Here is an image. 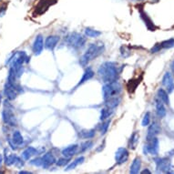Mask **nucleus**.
I'll list each match as a JSON object with an SVG mask.
<instances>
[{
    "label": "nucleus",
    "instance_id": "f257e3e1",
    "mask_svg": "<svg viewBox=\"0 0 174 174\" xmlns=\"http://www.w3.org/2000/svg\"><path fill=\"white\" fill-rule=\"evenodd\" d=\"M98 74L106 83L117 81L118 79V68L112 62H105L100 65L98 70Z\"/></svg>",
    "mask_w": 174,
    "mask_h": 174
},
{
    "label": "nucleus",
    "instance_id": "f03ea898",
    "mask_svg": "<svg viewBox=\"0 0 174 174\" xmlns=\"http://www.w3.org/2000/svg\"><path fill=\"white\" fill-rule=\"evenodd\" d=\"M105 50V46L101 42L93 43L88 47L84 55L80 59V64L82 67H86L91 60L98 58L99 55H101Z\"/></svg>",
    "mask_w": 174,
    "mask_h": 174
},
{
    "label": "nucleus",
    "instance_id": "7ed1b4c3",
    "mask_svg": "<svg viewBox=\"0 0 174 174\" xmlns=\"http://www.w3.org/2000/svg\"><path fill=\"white\" fill-rule=\"evenodd\" d=\"M122 90L121 85L118 81L109 82L106 83L102 88V93H103V99L104 100H108L113 98L118 97Z\"/></svg>",
    "mask_w": 174,
    "mask_h": 174
},
{
    "label": "nucleus",
    "instance_id": "20e7f679",
    "mask_svg": "<svg viewBox=\"0 0 174 174\" xmlns=\"http://www.w3.org/2000/svg\"><path fill=\"white\" fill-rule=\"evenodd\" d=\"M66 42L70 47L75 48V49H79V48L83 47L84 45L86 44V38L79 33L73 32V33H70V35L67 36Z\"/></svg>",
    "mask_w": 174,
    "mask_h": 174
},
{
    "label": "nucleus",
    "instance_id": "39448f33",
    "mask_svg": "<svg viewBox=\"0 0 174 174\" xmlns=\"http://www.w3.org/2000/svg\"><path fill=\"white\" fill-rule=\"evenodd\" d=\"M159 151V140L156 137L148 138L147 144L144 146V152L151 155H157Z\"/></svg>",
    "mask_w": 174,
    "mask_h": 174
},
{
    "label": "nucleus",
    "instance_id": "423d86ee",
    "mask_svg": "<svg viewBox=\"0 0 174 174\" xmlns=\"http://www.w3.org/2000/svg\"><path fill=\"white\" fill-rule=\"evenodd\" d=\"M19 88L16 85V84H13L11 82L7 81L5 85V89H4V93H5V96L7 97V99L9 100H13L17 98V93L19 91Z\"/></svg>",
    "mask_w": 174,
    "mask_h": 174
},
{
    "label": "nucleus",
    "instance_id": "0eeeda50",
    "mask_svg": "<svg viewBox=\"0 0 174 174\" xmlns=\"http://www.w3.org/2000/svg\"><path fill=\"white\" fill-rule=\"evenodd\" d=\"M2 118H3V120L6 124L12 126V127H15L17 126V118L16 116L14 114V112L12 111V109H10L9 108L7 109H4V110L2 111Z\"/></svg>",
    "mask_w": 174,
    "mask_h": 174
},
{
    "label": "nucleus",
    "instance_id": "6e6552de",
    "mask_svg": "<svg viewBox=\"0 0 174 174\" xmlns=\"http://www.w3.org/2000/svg\"><path fill=\"white\" fill-rule=\"evenodd\" d=\"M156 163V167L157 170L159 172H162L165 173H171V170H172V165L171 162L169 159L166 158H159L155 160Z\"/></svg>",
    "mask_w": 174,
    "mask_h": 174
},
{
    "label": "nucleus",
    "instance_id": "1a4fd4ad",
    "mask_svg": "<svg viewBox=\"0 0 174 174\" xmlns=\"http://www.w3.org/2000/svg\"><path fill=\"white\" fill-rule=\"evenodd\" d=\"M5 163L7 166L15 165L17 167H22L24 165L22 160L15 154H9V155L6 154L5 155Z\"/></svg>",
    "mask_w": 174,
    "mask_h": 174
},
{
    "label": "nucleus",
    "instance_id": "9d476101",
    "mask_svg": "<svg viewBox=\"0 0 174 174\" xmlns=\"http://www.w3.org/2000/svg\"><path fill=\"white\" fill-rule=\"evenodd\" d=\"M128 159V151L127 149L125 148H119L118 151H116L115 154V160H116L117 164L120 165L125 163Z\"/></svg>",
    "mask_w": 174,
    "mask_h": 174
},
{
    "label": "nucleus",
    "instance_id": "9b49d317",
    "mask_svg": "<svg viewBox=\"0 0 174 174\" xmlns=\"http://www.w3.org/2000/svg\"><path fill=\"white\" fill-rule=\"evenodd\" d=\"M162 85L167 89L168 93H172L174 90V81L171 73L166 72L162 78Z\"/></svg>",
    "mask_w": 174,
    "mask_h": 174
},
{
    "label": "nucleus",
    "instance_id": "f8f14e48",
    "mask_svg": "<svg viewBox=\"0 0 174 174\" xmlns=\"http://www.w3.org/2000/svg\"><path fill=\"white\" fill-rule=\"evenodd\" d=\"M44 48V39L41 35L36 36L35 41L33 43V52L35 55H40Z\"/></svg>",
    "mask_w": 174,
    "mask_h": 174
},
{
    "label": "nucleus",
    "instance_id": "ddd939ff",
    "mask_svg": "<svg viewBox=\"0 0 174 174\" xmlns=\"http://www.w3.org/2000/svg\"><path fill=\"white\" fill-rule=\"evenodd\" d=\"M58 41H59V36H48L46 38L45 41V47L49 49V50H53L57 45H58Z\"/></svg>",
    "mask_w": 174,
    "mask_h": 174
},
{
    "label": "nucleus",
    "instance_id": "4468645a",
    "mask_svg": "<svg viewBox=\"0 0 174 174\" xmlns=\"http://www.w3.org/2000/svg\"><path fill=\"white\" fill-rule=\"evenodd\" d=\"M23 141L24 138L23 136H22V134H21L19 131L16 130V131H14V133H13V135H12V141H9V144L12 146V149L15 150V149H16L15 146H17V145H21V144L23 143Z\"/></svg>",
    "mask_w": 174,
    "mask_h": 174
},
{
    "label": "nucleus",
    "instance_id": "2eb2a0df",
    "mask_svg": "<svg viewBox=\"0 0 174 174\" xmlns=\"http://www.w3.org/2000/svg\"><path fill=\"white\" fill-rule=\"evenodd\" d=\"M161 127L159 126L158 123L153 122L150 125V127L148 128V134H147V139L148 138H152V137H156L160 132H161Z\"/></svg>",
    "mask_w": 174,
    "mask_h": 174
},
{
    "label": "nucleus",
    "instance_id": "dca6fc26",
    "mask_svg": "<svg viewBox=\"0 0 174 174\" xmlns=\"http://www.w3.org/2000/svg\"><path fill=\"white\" fill-rule=\"evenodd\" d=\"M42 160H43V165H42L43 168H48L50 165L56 162V160L51 152H46V154L42 157Z\"/></svg>",
    "mask_w": 174,
    "mask_h": 174
},
{
    "label": "nucleus",
    "instance_id": "f3484780",
    "mask_svg": "<svg viewBox=\"0 0 174 174\" xmlns=\"http://www.w3.org/2000/svg\"><path fill=\"white\" fill-rule=\"evenodd\" d=\"M78 148L79 146L77 144H73V145H70L69 147L65 148L63 151H62V154L64 157H67V158H70L72 157L73 155H75L78 151Z\"/></svg>",
    "mask_w": 174,
    "mask_h": 174
},
{
    "label": "nucleus",
    "instance_id": "a211bd4d",
    "mask_svg": "<svg viewBox=\"0 0 174 174\" xmlns=\"http://www.w3.org/2000/svg\"><path fill=\"white\" fill-rule=\"evenodd\" d=\"M38 153V151L34 148V147H28V148H27L25 151L22 152V157H23V159L25 161H28V160H30L33 156H35Z\"/></svg>",
    "mask_w": 174,
    "mask_h": 174
},
{
    "label": "nucleus",
    "instance_id": "6ab92c4d",
    "mask_svg": "<svg viewBox=\"0 0 174 174\" xmlns=\"http://www.w3.org/2000/svg\"><path fill=\"white\" fill-rule=\"evenodd\" d=\"M94 71L92 70V69H90V68H88L87 70H85V72H84V74H83V76H82L81 80H80L79 82V84H78V86H80V85H81L83 83H85L86 81H88V80H89L90 79H92L93 77H94Z\"/></svg>",
    "mask_w": 174,
    "mask_h": 174
},
{
    "label": "nucleus",
    "instance_id": "aec40b11",
    "mask_svg": "<svg viewBox=\"0 0 174 174\" xmlns=\"http://www.w3.org/2000/svg\"><path fill=\"white\" fill-rule=\"evenodd\" d=\"M156 110H157L158 116L160 118H164L166 116V109H165L163 102L161 99L156 100Z\"/></svg>",
    "mask_w": 174,
    "mask_h": 174
},
{
    "label": "nucleus",
    "instance_id": "412c9836",
    "mask_svg": "<svg viewBox=\"0 0 174 174\" xmlns=\"http://www.w3.org/2000/svg\"><path fill=\"white\" fill-rule=\"evenodd\" d=\"M140 17H141V18L143 19V21L145 22V24H146V26H147V27H148L149 30L154 31V30L156 29L154 24L152 23V21L149 18V17H148V15H147L146 13H144L143 11H140Z\"/></svg>",
    "mask_w": 174,
    "mask_h": 174
},
{
    "label": "nucleus",
    "instance_id": "4be33fe9",
    "mask_svg": "<svg viewBox=\"0 0 174 174\" xmlns=\"http://www.w3.org/2000/svg\"><path fill=\"white\" fill-rule=\"evenodd\" d=\"M140 167H141V162H140V159L139 158H136L134 159L133 162L130 166V170H129V173L132 174H137L139 172V170H140Z\"/></svg>",
    "mask_w": 174,
    "mask_h": 174
},
{
    "label": "nucleus",
    "instance_id": "5701e85b",
    "mask_svg": "<svg viewBox=\"0 0 174 174\" xmlns=\"http://www.w3.org/2000/svg\"><path fill=\"white\" fill-rule=\"evenodd\" d=\"M139 133H138V132H134V133L131 135L130 139H129V141H128V147H129L130 149L134 150V149L137 147L138 143H139Z\"/></svg>",
    "mask_w": 174,
    "mask_h": 174
},
{
    "label": "nucleus",
    "instance_id": "b1692460",
    "mask_svg": "<svg viewBox=\"0 0 174 174\" xmlns=\"http://www.w3.org/2000/svg\"><path fill=\"white\" fill-rule=\"evenodd\" d=\"M158 97H159V99L162 101L164 104H170V99H169L168 92L166 90H164L163 89H160L158 90Z\"/></svg>",
    "mask_w": 174,
    "mask_h": 174
},
{
    "label": "nucleus",
    "instance_id": "393cba45",
    "mask_svg": "<svg viewBox=\"0 0 174 174\" xmlns=\"http://www.w3.org/2000/svg\"><path fill=\"white\" fill-rule=\"evenodd\" d=\"M84 161H85V158L81 156V157H79L78 159H76L74 162H72L71 163H70L69 165H68V167L66 168V171H70V170H74L76 167H78L80 164H81V163L84 162Z\"/></svg>",
    "mask_w": 174,
    "mask_h": 174
},
{
    "label": "nucleus",
    "instance_id": "a878e982",
    "mask_svg": "<svg viewBox=\"0 0 174 174\" xmlns=\"http://www.w3.org/2000/svg\"><path fill=\"white\" fill-rule=\"evenodd\" d=\"M112 112H113L112 109H110V108H109V107L106 106L105 108H103V109H101V112H100V119H101V120H105L106 118H109V117L111 116Z\"/></svg>",
    "mask_w": 174,
    "mask_h": 174
},
{
    "label": "nucleus",
    "instance_id": "bb28decb",
    "mask_svg": "<svg viewBox=\"0 0 174 174\" xmlns=\"http://www.w3.org/2000/svg\"><path fill=\"white\" fill-rule=\"evenodd\" d=\"M51 0H41V2L39 3V5H38V7H36V10H38V9H40V8H42V10H41V13H43V12H45L48 8V7L50 6V5H52V4H54V3H56V2H50Z\"/></svg>",
    "mask_w": 174,
    "mask_h": 174
},
{
    "label": "nucleus",
    "instance_id": "cd10ccee",
    "mask_svg": "<svg viewBox=\"0 0 174 174\" xmlns=\"http://www.w3.org/2000/svg\"><path fill=\"white\" fill-rule=\"evenodd\" d=\"M85 34H86V36H88L89 37H98V36L101 35V32L99 31V30L90 28V27H87L85 29Z\"/></svg>",
    "mask_w": 174,
    "mask_h": 174
},
{
    "label": "nucleus",
    "instance_id": "c85d7f7f",
    "mask_svg": "<svg viewBox=\"0 0 174 174\" xmlns=\"http://www.w3.org/2000/svg\"><path fill=\"white\" fill-rule=\"evenodd\" d=\"M95 129H83L80 132V135L84 139H92L95 136Z\"/></svg>",
    "mask_w": 174,
    "mask_h": 174
},
{
    "label": "nucleus",
    "instance_id": "c756f323",
    "mask_svg": "<svg viewBox=\"0 0 174 174\" xmlns=\"http://www.w3.org/2000/svg\"><path fill=\"white\" fill-rule=\"evenodd\" d=\"M161 44L162 48H172L174 46V38H170L168 40H164Z\"/></svg>",
    "mask_w": 174,
    "mask_h": 174
},
{
    "label": "nucleus",
    "instance_id": "7c9ffc66",
    "mask_svg": "<svg viewBox=\"0 0 174 174\" xmlns=\"http://www.w3.org/2000/svg\"><path fill=\"white\" fill-rule=\"evenodd\" d=\"M92 145H93L92 141H90V140H87V141H85L84 143H82L81 144V147H80V151H81V152L86 151L87 150L90 149V148L92 147Z\"/></svg>",
    "mask_w": 174,
    "mask_h": 174
},
{
    "label": "nucleus",
    "instance_id": "2f4dec72",
    "mask_svg": "<svg viewBox=\"0 0 174 174\" xmlns=\"http://www.w3.org/2000/svg\"><path fill=\"white\" fill-rule=\"evenodd\" d=\"M150 121H151V114L150 112H147L144 117H143V119H142V122H141V125L143 127H146L150 124Z\"/></svg>",
    "mask_w": 174,
    "mask_h": 174
},
{
    "label": "nucleus",
    "instance_id": "473e14b6",
    "mask_svg": "<svg viewBox=\"0 0 174 174\" xmlns=\"http://www.w3.org/2000/svg\"><path fill=\"white\" fill-rule=\"evenodd\" d=\"M69 162H70V158L65 157V158H60V159H58L56 163H57L58 166H66V165L69 164Z\"/></svg>",
    "mask_w": 174,
    "mask_h": 174
},
{
    "label": "nucleus",
    "instance_id": "72a5a7b5",
    "mask_svg": "<svg viewBox=\"0 0 174 174\" xmlns=\"http://www.w3.org/2000/svg\"><path fill=\"white\" fill-rule=\"evenodd\" d=\"M30 163L34 166H36V167H42L43 165V160L42 158H36V159H33Z\"/></svg>",
    "mask_w": 174,
    "mask_h": 174
},
{
    "label": "nucleus",
    "instance_id": "f704fd0d",
    "mask_svg": "<svg viewBox=\"0 0 174 174\" xmlns=\"http://www.w3.org/2000/svg\"><path fill=\"white\" fill-rule=\"evenodd\" d=\"M109 124H110V120H107V121H105L104 123L101 125V128H100V132H101V134H105V133L108 131V128H109Z\"/></svg>",
    "mask_w": 174,
    "mask_h": 174
},
{
    "label": "nucleus",
    "instance_id": "c9c22d12",
    "mask_svg": "<svg viewBox=\"0 0 174 174\" xmlns=\"http://www.w3.org/2000/svg\"><path fill=\"white\" fill-rule=\"evenodd\" d=\"M162 49V46H161V44L160 43H158V44H156L155 46H153L152 48L151 49V53H157V52H159L160 50Z\"/></svg>",
    "mask_w": 174,
    "mask_h": 174
},
{
    "label": "nucleus",
    "instance_id": "e433bc0d",
    "mask_svg": "<svg viewBox=\"0 0 174 174\" xmlns=\"http://www.w3.org/2000/svg\"><path fill=\"white\" fill-rule=\"evenodd\" d=\"M141 173H142V174H145V173L151 174V172H150V171H149V170H147V169H146V170H144V171H142V172H141Z\"/></svg>",
    "mask_w": 174,
    "mask_h": 174
},
{
    "label": "nucleus",
    "instance_id": "4c0bfd02",
    "mask_svg": "<svg viewBox=\"0 0 174 174\" xmlns=\"http://www.w3.org/2000/svg\"><path fill=\"white\" fill-rule=\"evenodd\" d=\"M6 11V8L5 7H0V15H3Z\"/></svg>",
    "mask_w": 174,
    "mask_h": 174
},
{
    "label": "nucleus",
    "instance_id": "58836bf2",
    "mask_svg": "<svg viewBox=\"0 0 174 174\" xmlns=\"http://www.w3.org/2000/svg\"><path fill=\"white\" fill-rule=\"evenodd\" d=\"M19 173L20 174H29V173H31V172H25V171H21V172H19Z\"/></svg>",
    "mask_w": 174,
    "mask_h": 174
},
{
    "label": "nucleus",
    "instance_id": "ea45409f",
    "mask_svg": "<svg viewBox=\"0 0 174 174\" xmlns=\"http://www.w3.org/2000/svg\"><path fill=\"white\" fill-rule=\"evenodd\" d=\"M171 67H172V72H173V74H174V61L172 62V63Z\"/></svg>",
    "mask_w": 174,
    "mask_h": 174
},
{
    "label": "nucleus",
    "instance_id": "a19ab883",
    "mask_svg": "<svg viewBox=\"0 0 174 174\" xmlns=\"http://www.w3.org/2000/svg\"><path fill=\"white\" fill-rule=\"evenodd\" d=\"M2 161H3V158H2V156L0 155V164H1V162H2Z\"/></svg>",
    "mask_w": 174,
    "mask_h": 174
},
{
    "label": "nucleus",
    "instance_id": "79ce46f5",
    "mask_svg": "<svg viewBox=\"0 0 174 174\" xmlns=\"http://www.w3.org/2000/svg\"><path fill=\"white\" fill-rule=\"evenodd\" d=\"M1 99H2V96H1V94H0V102H1Z\"/></svg>",
    "mask_w": 174,
    "mask_h": 174
}]
</instances>
